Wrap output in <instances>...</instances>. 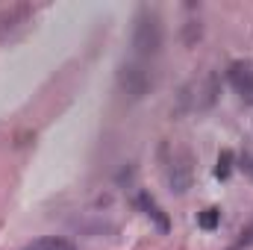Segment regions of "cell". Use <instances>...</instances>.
<instances>
[{
    "mask_svg": "<svg viewBox=\"0 0 253 250\" xmlns=\"http://www.w3.org/2000/svg\"><path fill=\"white\" fill-rule=\"evenodd\" d=\"M132 47L138 56H156L162 50V21L156 12L141 9L132 30Z\"/></svg>",
    "mask_w": 253,
    "mask_h": 250,
    "instance_id": "1",
    "label": "cell"
},
{
    "mask_svg": "<svg viewBox=\"0 0 253 250\" xmlns=\"http://www.w3.org/2000/svg\"><path fill=\"white\" fill-rule=\"evenodd\" d=\"M165 180H168L171 191H177V194L191 188V183H194V156H191L189 147H177L165 159Z\"/></svg>",
    "mask_w": 253,
    "mask_h": 250,
    "instance_id": "2",
    "label": "cell"
},
{
    "mask_svg": "<svg viewBox=\"0 0 253 250\" xmlns=\"http://www.w3.org/2000/svg\"><path fill=\"white\" fill-rule=\"evenodd\" d=\"M118 85L124 88L126 97L138 100V97H144V94L150 91L153 80H150V74H147L141 65H121V68H118Z\"/></svg>",
    "mask_w": 253,
    "mask_h": 250,
    "instance_id": "3",
    "label": "cell"
},
{
    "mask_svg": "<svg viewBox=\"0 0 253 250\" xmlns=\"http://www.w3.org/2000/svg\"><path fill=\"white\" fill-rule=\"evenodd\" d=\"M230 85H233V91L248 106H253V65L251 62H233L230 65Z\"/></svg>",
    "mask_w": 253,
    "mask_h": 250,
    "instance_id": "4",
    "label": "cell"
},
{
    "mask_svg": "<svg viewBox=\"0 0 253 250\" xmlns=\"http://www.w3.org/2000/svg\"><path fill=\"white\" fill-rule=\"evenodd\" d=\"M138 209H141L147 218H153V221H156V227H159L162 233H168V227H171V224H168V215L156 206V200H153L147 191H141V194H138Z\"/></svg>",
    "mask_w": 253,
    "mask_h": 250,
    "instance_id": "5",
    "label": "cell"
},
{
    "mask_svg": "<svg viewBox=\"0 0 253 250\" xmlns=\"http://www.w3.org/2000/svg\"><path fill=\"white\" fill-rule=\"evenodd\" d=\"M24 250H77V245L68 242V239H62V236H44V239L30 242Z\"/></svg>",
    "mask_w": 253,
    "mask_h": 250,
    "instance_id": "6",
    "label": "cell"
},
{
    "mask_svg": "<svg viewBox=\"0 0 253 250\" xmlns=\"http://www.w3.org/2000/svg\"><path fill=\"white\" fill-rule=\"evenodd\" d=\"M233 171V150H221L218 153V162H215V177L218 180H227Z\"/></svg>",
    "mask_w": 253,
    "mask_h": 250,
    "instance_id": "7",
    "label": "cell"
},
{
    "mask_svg": "<svg viewBox=\"0 0 253 250\" xmlns=\"http://www.w3.org/2000/svg\"><path fill=\"white\" fill-rule=\"evenodd\" d=\"M197 224H200V230H215V227L221 224V209H215V206L203 209V212L197 215Z\"/></svg>",
    "mask_w": 253,
    "mask_h": 250,
    "instance_id": "8",
    "label": "cell"
},
{
    "mask_svg": "<svg viewBox=\"0 0 253 250\" xmlns=\"http://www.w3.org/2000/svg\"><path fill=\"white\" fill-rule=\"evenodd\" d=\"M242 171H245V177L253 180V153H245L242 156Z\"/></svg>",
    "mask_w": 253,
    "mask_h": 250,
    "instance_id": "9",
    "label": "cell"
}]
</instances>
